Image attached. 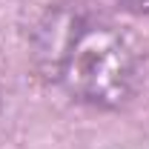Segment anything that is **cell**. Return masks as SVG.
I'll list each match as a JSON object with an SVG mask.
<instances>
[{
	"instance_id": "6da1fadb",
	"label": "cell",
	"mask_w": 149,
	"mask_h": 149,
	"mask_svg": "<svg viewBox=\"0 0 149 149\" xmlns=\"http://www.w3.org/2000/svg\"><path fill=\"white\" fill-rule=\"evenodd\" d=\"M138 52L129 35L92 12L77 20L52 83L95 109H120L138 89Z\"/></svg>"
},
{
	"instance_id": "7a4b0ae2",
	"label": "cell",
	"mask_w": 149,
	"mask_h": 149,
	"mask_svg": "<svg viewBox=\"0 0 149 149\" xmlns=\"http://www.w3.org/2000/svg\"><path fill=\"white\" fill-rule=\"evenodd\" d=\"M120 6H126L129 12H138V15H149V0H118Z\"/></svg>"
},
{
	"instance_id": "3957f363",
	"label": "cell",
	"mask_w": 149,
	"mask_h": 149,
	"mask_svg": "<svg viewBox=\"0 0 149 149\" xmlns=\"http://www.w3.org/2000/svg\"><path fill=\"white\" fill-rule=\"evenodd\" d=\"M0 109H3V86H0Z\"/></svg>"
}]
</instances>
